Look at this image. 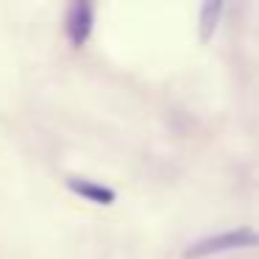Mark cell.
I'll return each instance as SVG.
<instances>
[{"mask_svg":"<svg viewBox=\"0 0 259 259\" xmlns=\"http://www.w3.org/2000/svg\"><path fill=\"white\" fill-rule=\"evenodd\" d=\"M223 9L226 0H201V9H198V39H201V45H209L214 39Z\"/></svg>","mask_w":259,"mask_h":259,"instance_id":"4","label":"cell"},{"mask_svg":"<svg viewBox=\"0 0 259 259\" xmlns=\"http://www.w3.org/2000/svg\"><path fill=\"white\" fill-rule=\"evenodd\" d=\"M67 190L75 192L78 198H87L92 203H101V206H109V203L117 201V192L106 184H98L92 179H81V176H70L67 179Z\"/></svg>","mask_w":259,"mask_h":259,"instance_id":"3","label":"cell"},{"mask_svg":"<svg viewBox=\"0 0 259 259\" xmlns=\"http://www.w3.org/2000/svg\"><path fill=\"white\" fill-rule=\"evenodd\" d=\"M259 245V231L240 226V229H226V231H214V234L198 237L192 245L184 248L181 256L184 259H209L226 251H240V248H256Z\"/></svg>","mask_w":259,"mask_h":259,"instance_id":"1","label":"cell"},{"mask_svg":"<svg viewBox=\"0 0 259 259\" xmlns=\"http://www.w3.org/2000/svg\"><path fill=\"white\" fill-rule=\"evenodd\" d=\"M92 23H95V12H92L90 0H70L67 17H64V34H67L73 48H84L92 34Z\"/></svg>","mask_w":259,"mask_h":259,"instance_id":"2","label":"cell"}]
</instances>
